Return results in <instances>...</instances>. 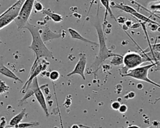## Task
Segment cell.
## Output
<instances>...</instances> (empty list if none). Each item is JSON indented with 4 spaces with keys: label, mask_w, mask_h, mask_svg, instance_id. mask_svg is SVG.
Segmentation results:
<instances>
[{
    "label": "cell",
    "mask_w": 160,
    "mask_h": 128,
    "mask_svg": "<svg viewBox=\"0 0 160 128\" xmlns=\"http://www.w3.org/2000/svg\"><path fill=\"white\" fill-rule=\"evenodd\" d=\"M122 60L124 67L122 68V72L123 73L120 74V75L126 74L128 70L134 69L144 62V59L142 56L136 52H127L123 56Z\"/></svg>",
    "instance_id": "cell-6"
},
{
    "label": "cell",
    "mask_w": 160,
    "mask_h": 128,
    "mask_svg": "<svg viewBox=\"0 0 160 128\" xmlns=\"http://www.w3.org/2000/svg\"><path fill=\"white\" fill-rule=\"evenodd\" d=\"M41 12L46 14L48 17H49L51 20H52L55 22H60L63 20V17L61 14L52 12L49 9H44L41 11Z\"/></svg>",
    "instance_id": "cell-14"
},
{
    "label": "cell",
    "mask_w": 160,
    "mask_h": 128,
    "mask_svg": "<svg viewBox=\"0 0 160 128\" xmlns=\"http://www.w3.org/2000/svg\"><path fill=\"white\" fill-rule=\"evenodd\" d=\"M151 48L156 51H158L160 52V42L159 43H155L153 45H151Z\"/></svg>",
    "instance_id": "cell-25"
},
{
    "label": "cell",
    "mask_w": 160,
    "mask_h": 128,
    "mask_svg": "<svg viewBox=\"0 0 160 128\" xmlns=\"http://www.w3.org/2000/svg\"><path fill=\"white\" fill-rule=\"evenodd\" d=\"M155 64H156V62H153L149 64H147L142 66H138L134 69H131L129 72H127L125 74H121V76L122 77L128 76L139 81H142L160 88V85L159 84L151 81L148 77L149 71L151 68H152Z\"/></svg>",
    "instance_id": "cell-3"
},
{
    "label": "cell",
    "mask_w": 160,
    "mask_h": 128,
    "mask_svg": "<svg viewBox=\"0 0 160 128\" xmlns=\"http://www.w3.org/2000/svg\"><path fill=\"white\" fill-rule=\"evenodd\" d=\"M0 128H2V127H1V126H0Z\"/></svg>",
    "instance_id": "cell-38"
},
{
    "label": "cell",
    "mask_w": 160,
    "mask_h": 128,
    "mask_svg": "<svg viewBox=\"0 0 160 128\" xmlns=\"http://www.w3.org/2000/svg\"><path fill=\"white\" fill-rule=\"evenodd\" d=\"M146 128H159V125L158 124H152L151 126L146 127Z\"/></svg>",
    "instance_id": "cell-33"
},
{
    "label": "cell",
    "mask_w": 160,
    "mask_h": 128,
    "mask_svg": "<svg viewBox=\"0 0 160 128\" xmlns=\"http://www.w3.org/2000/svg\"><path fill=\"white\" fill-rule=\"evenodd\" d=\"M131 15L133 16L134 17H136V18L138 19L139 20L142 21H143V22H148V23H149V24H157V25H158V26H160V24H159V23H158V22H155V21L151 20V19H149V18L147 16H144V15L141 14V13L139 12L138 11H136V12H133V13L131 14Z\"/></svg>",
    "instance_id": "cell-16"
},
{
    "label": "cell",
    "mask_w": 160,
    "mask_h": 128,
    "mask_svg": "<svg viewBox=\"0 0 160 128\" xmlns=\"http://www.w3.org/2000/svg\"><path fill=\"white\" fill-rule=\"evenodd\" d=\"M128 111V106L126 104H121L118 111L121 114H124Z\"/></svg>",
    "instance_id": "cell-24"
},
{
    "label": "cell",
    "mask_w": 160,
    "mask_h": 128,
    "mask_svg": "<svg viewBox=\"0 0 160 128\" xmlns=\"http://www.w3.org/2000/svg\"><path fill=\"white\" fill-rule=\"evenodd\" d=\"M109 1H111V0H109Z\"/></svg>",
    "instance_id": "cell-39"
},
{
    "label": "cell",
    "mask_w": 160,
    "mask_h": 128,
    "mask_svg": "<svg viewBox=\"0 0 160 128\" xmlns=\"http://www.w3.org/2000/svg\"><path fill=\"white\" fill-rule=\"evenodd\" d=\"M0 41H1V39H0Z\"/></svg>",
    "instance_id": "cell-41"
},
{
    "label": "cell",
    "mask_w": 160,
    "mask_h": 128,
    "mask_svg": "<svg viewBox=\"0 0 160 128\" xmlns=\"http://www.w3.org/2000/svg\"><path fill=\"white\" fill-rule=\"evenodd\" d=\"M38 31L42 41L45 43L49 41L58 39L61 37V34L52 31L47 24L38 26Z\"/></svg>",
    "instance_id": "cell-9"
},
{
    "label": "cell",
    "mask_w": 160,
    "mask_h": 128,
    "mask_svg": "<svg viewBox=\"0 0 160 128\" xmlns=\"http://www.w3.org/2000/svg\"><path fill=\"white\" fill-rule=\"evenodd\" d=\"M94 27L96 28L99 39L98 44L99 49L98 56L96 57L94 62L92 63L89 68L94 69V71L92 73H94L96 77L97 71L99 69L101 64L104 62L107 59L110 58L114 56H116L117 54L112 52V51L109 50L106 46V38L104 34L103 29L102 28L101 26V24L98 21L96 23H94Z\"/></svg>",
    "instance_id": "cell-2"
},
{
    "label": "cell",
    "mask_w": 160,
    "mask_h": 128,
    "mask_svg": "<svg viewBox=\"0 0 160 128\" xmlns=\"http://www.w3.org/2000/svg\"><path fill=\"white\" fill-rule=\"evenodd\" d=\"M33 95H34V91H33V90H32L31 88L29 87V88L26 90V91L25 92V95L24 96V97L19 101V104H21V103L23 102L25 100H26L28 98H29V97L32 96Z\"/></svg>",
    "instance_id": "cell-19"
},
{
    "label": "cell",
    "mask_w": 160,
    "mask_h": 128,
    "mask_svg": "<svg viewBox=\"0 0 160 128\" xmlns=\"http://www.w3.org/2000/svg\"><path fill=\"white\" fill-rule=\"evenodd\" d=\"M0 74L7 77L14 79L15 81H21V82L22 81L21 79H19L18 76H17L12 71H11L10 69H9L8 67H6L3 65L0 66Z\"/></svg>",
    "instance_id": "cell-13"
},
{
    "label": "cell",
    "mask_w": 160,
    "mask_h": 128,
    "mask_svg": "<svg viewBox=\"0 0 160 128\" xmlns=\"http://www.w3.org/2000/svg\"><path fill=\"white\" fill-rule=\"evenodd\" d=\"M25 0L17 1L0 15V29L4 28L18 17Z\"/></svg>",
    "instance_id": "cell-4"
},
{
    "label": "cell",
    "mask_w": 160,
    "mask_h": 128,
    "mask_svg": "<svg viewBox=\"0 0 160 128\" xmlns=\"http://www.w3.org/2000/svg\"><path fill=\"white\" fill-rule=\"evenodd\" d=\"M9 89V87L6 84V82L0 79V94H2L6 92Z\"/></svg>",
    "instance_id": "cell-20"
},
{
    "label": "cell",
    "mask_w": 160,
    "mask_h": 128,
    "mask_svg": "<svg viewBox=\"0 0 160 128\" xmlns=\"http://www.w3.org/2000/svg\"><path fill=\"white\" fill-rule=\"evenodd\" d=\"M34 10L36 12H41L44 9V7L42 4L40 2H36L34 4Z\"/></svg>",
    "instance_id": "cell-22"
},
{
    "label": "cell",
    "mask_w": 160,
    "mask_h": 128,
    "mask_svg": "<svg viewBox=\"0 0 160 128\" xmlns=\"http://www.w3.org/2000/svg\"><path fill=\"white\" fill-rule=\"evenodd\" d=\"M79 126H81V127H86V128H91V127H86V126H82V125H79ZM124 128H140V127L137 126H128V127H124Z\"/></svg>",
    "instance_id": "cell-31"
},
{
    "label": "cell",
    "mask_w": 160,
    "mask_h": 128,
    "mask_svg": "<svg viewBox=\"0 0 160 128\" xmlns=\"http://www.w3.org/2000/svg\"><path fill=\"white\" fill-rule=\"evenodd\" d=\"M71 128H80V126L78 124H73Z\"/></svg>",
    "instance_id": "cell-34"
},
{
    "label": "cell",
    "mask_w": 160,
    "mask_h": 128,
    "mask_svg": "<svg viewBox=\"0 0 160 128\" xmlns=\"http://www.w3.org/2000/svg\"><path fill=\"white\" fill-rule=\"evenodd\" d=\"M0 126L2 128H6V119L4 117H1V122H0Z\"/></svg>",
    "instance_id": "cell-26"
},
{
    "label": "cell",
    "mask_w": 160,
    "mask_h": 128,
    "mask_svg": "<svg viewBox=\"0 0 160 128\" xmlns=\"http://www.w3.org/2000/svg\"><path fill=\"white\" fill-rule=\"evenodd\" d=\"M26 109H22L21 111L14 116L9 121V125L8 127H15L21 123V121L26 115Z\"/></svg>",
    "instance_id": "cell-12"
},
{
    "label": "cell",
    "mask_w": 160,
    "mask_h": 128,
    "mask_svg": "<svg viewBox=\"0 0 160 128\" xmlns=\"http://www.w3.org/2000/svg\"><path fill=\"white\" fill-rule=\"evenodd\" d=\"M36 0H25L23 2L18 17L14 21L18 29L24 27L34 8Z\"/></svg>",
    "instance_id": "cell-5"
},
{
    "label": "cell",
    "mask_w": 160,
    "mask_h": 128,
    "mask_svg": "<svg viewBox=\"0 0 160 128\" xmlns=\"http://www.w3.org/2000/svg\"><path fill=\"white\" fill-rule=\"evenodd\" d=\"M123 56H122L121 55L119 54H116V56H114L112 57H111V64H112V66H119L122 64H123Z\"/></svg>",
    "instance_id": "cell-17"
},
{
    "label": "cell",
    "mask_w": 160,
    "mask_h": 128,
    "mask_svg": "<svg viewBox=\"0 0 160 128\" xmlns=\"http://www.w3.org/2000/svg\"><path fill=\"white\" fill-rule=\"evenodd\" d=\"M24 28L27 29L31 34L32 41L29 48L31 49L34 54V61L36 64L41 58L54 59L52 52L46 47L42 41L38 31V26L28 22Z\"/></svg>",
    "instance_id": "cell-1"
},
{
    "label": "cell",
    "mask_w": 160,
    "mask_h": 128,
    "mask_svg": "<svg viewBox=\"0 0 160 128\" xmlns=\"http://www.w3.org/2000/svg\"><path fill=\"white\" fill-rule=\"evenodd\" d=\"M17 1H19V0H17Z\"/></svg>",
    "instance_id": "cell-40"
},
{
    "label": "cell",
    "mask_w": 160,
    "mask_h": 128,
    "mask_svg": "<svg viewBox=\"0 0 160 128\" xmlns=\"http://www.w3.org/2000/svg\"><path fill=\"white\" fill-rule=\"evenodd\" d=\"M0 6H1V3H0Z\"/></svg>",
    "instance_id": "cell-37"
},
{
    "label": "cell",
    "mask_w": 160,
    "mask_h": 128,
    "mask_svg": "<svg viewBox=\"0 0 160 128\" xmlns=\"http://www.w3.org/2000/svg\"><path fill=\"white\" fill-rule=\"evenodd\" d=\"M151 9L152 10H160V4H154L151 6Z\"/></svg>",
    "instance_id": "cell-29"
},
{
    "label": "cell",
    "mask_w": 160,
    "mask_h": 128,
    "mask_svg": "<svg viewBox=\"0 0 160 128\" xmlns=\"http://www.w3.org/2000/svg\"><path fill=\"white\" fill-rule=\"evenodd\" d=\"M132 21H126V26L128 27H131V26H132Z\"/></svg>",
    "instance_id": "cell-32"
},
{
    "label": "cell",
    "mask_w": 160,
    "mask_h": 128,
    "mask_svg": "<svg viewBox=\"0 0 160 128\" xmlns=\"http://www.w3.org/2000/svg\"><path fill=\"white\" fill-rule=\"evenodd\" d=\"M29 87L31 88L33 90L34 95L35 96V97H36L37 101H38L40 106L41 107V108L44 111L46 116L47 117H48L49 114V111H48V109L46 99H45L44 96V94H43V93H42V92L41 89V87H39V86L38 84V81L37 77H35L32 80V82L30 84Z\"/></svg>",
    "instance_id": "cell-7"
},
{
    "label": "cell",
    "mask_w": 160,
    "mask_h": 128,
    "mask_svg": "<svg viewBox=\"0 0 160 128\" xmlns=\"http://www.w3.org/2000/svg\"><path fill=\"white\" fill-rule=\"evenodd\" d=\"M68 32H69L70 35H71V38L74 39H78V40H80L81 41H83V42H88V43H89L92 45H94V46H99V44L98 42H94V41H92L84 37H83L82 35H81L76 30L72 29V28H68Z\"/></svg>",
    "instance_id": "cell-10"
},
{
    "label": "cell",
    "mask_w": 160,
    "mask_h": 128,
    "mask_svg": "<svg viewBox=\"0 0 160 128\" xmlns=\"http://www.w3.org/2000/svg\"><path fill=\"white\" fill-rule=\"evenodd\" d=\"M38 125H39V122H22V123H19L18 125H17L15 127H16L17 128H29V127L37 126Z\"/></svg>",
    "instance_id": "cell-18"
},
{
    "label": "cell",
    "mask_w": 160,
    "mask_h": 128,
    "mask_svg": "<svg viewBox=\"0 0 160 128\" xmlns=\"http://www.w3.org/2000/svg\"><path fill=\"white\" fill-rule=\"evenodd\" d=\"M125 96H128V97L126 98V99H132L135 97V93L134 92H129V93H128L127 95H126Z\"/></svg>",
    "instance_id": "cell-28"
},
{
    "label": "cell",
    "mask_w": 160,
    "mask_h": 128,
    "mask_svg": "<svg viewBox=\"0 0 160 128\" xmlns=\"http://www.w3.org/2000/svg\"><path fill=\"white\" fill-rule=\"evenodd\" d=\"M125 21V18L122 16H119L117 19V22L119 23H124Z\"/></svg>",
    "instance_id": "cell-30"
},
{
    "label": "cell",
    "mask_w": 160,
    "mask_h": 128,
    "mask_svg": "<svg viewBox=\"0 0 160 128\" xmlns=\"http://www.w3.org/2000/svg\"><path fill=\"white\" fill-rule=\"evenodd\" d=\"M120 106H121V104L118 101H114L111 104V108L114 111H118Z\"/></svg>",
    "instance_id": "cell-23"
},
{
    "label": "cell",
    "mask_w": 160,
    "mask_h": 128,
    "mask_svg": "<svg viewBox=\"0 0 160 128\" xmlns=\"http://www.w3.org/2000/svg\"><path fill=\"white\" fill-rule=\"evenodd\" d=\"M60 77V74L58 71H52L49 74V77L52 81H57Z\"/></svg>",
    "instance_id": "cell-21"
},
{
    "label": "cell",
    "mask_w": 160,
    "mask_h": 128,
    "mask_svg": "<svg viewBox=\"0 0 160 128\" xmlns=\"http://www.w3.org/2000/svg\"><path fill=\"white\" fill-rule=\"evenodd\" d=\"M111 6H112L111 7L112 8H117L118 9H120V10L124 11L127 13H129L130 14L138 11L136 9H135L132 7L126 5V4H117V3L113 2V5H111Z\"/></svg>",
    "instance_id": "cell-15"
},
{
    "label": "cell",
    "mask_w": 160,
    "mask_h": 128,
    "mask_svg": "<svg viewBox=\"0 0 160 128\" xmlns=\"http://www.w3.org/2000/svg\"><path fill=\"white\" fill-rule=\"evenodd\" d=\"M101 4L105 8V14H104V21H103V26H105L106 23V18H107V14L108 13L109 14L111 17L113 19L115 20L116 22H117V19L116 18V17L114 16V15L113 14L111 9V6H110V3H109V0H99Z\"/></svg>",
    "instance_id": "cell-11"
},
{
    "label": "cell",
    "mask_w": 160,
    "mask_h": 128,
    "mask_svg": "<svg viewBox=\"0 0 160 128\" xmlns=\"http://www.w3.org/2000/svg\"><path fill=\"white\" fill-rule=\"evenodd\" d=\"M159 101H160V97H159V98H157V99H156V100H155V102H154V104H156V102H158Z\"/></svg>",
    "instance_id": "cell-35"
},
{
    "label": "cell",
    "mask_w": 160,
    "mask_h": 128,
    "mask_svg": "<svg viewBox=\"0 0 160 128\" xmlns=\"http://www.w3.org/2000/svg\"><path fill=\"white\" fill-rule=\"evenodd\" d=\"M155 62H156V64L152 67L153 70L154 71H160V61Z\"/></svg>",
    "instance_id": "cell-27"
},
{
    "label": "cell",
    "mask_w": 160,
    "mask_h": 128,
    "mask_svg": "<svg viewBox=\"0 0 160 128\" xmlns=\"http://www.w3.org/2000/svg\"><path fill=\"white\" fill-rule=\"evenodd\" d=\"M79 59L78 62L76 63L74 69L70 72L69 74H67V76L69 77L74 74H78L79 75L83 80H86V77L84 74L86 64H87V60H86V56L85 54L84 53H79Z\"/></svg>",
    "instance_id": "cell-8"
},
{
    "label": "cell",
    "mask_w": 160,
    "mask_h": 128,
    "mask_svg": "<svg viewBox=\"0 0 160 128\" xmlns=\"http://www.w3.org/2000/svg\"><path fill=\"white\" fill-rule=\"evenodd\" d=\"M9 128H17L16 127H9Z\"/></svg>",
    "instance_id": "cell-36"
}]
</instances>
